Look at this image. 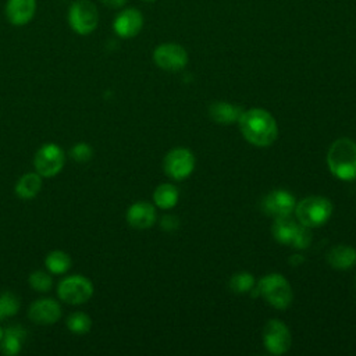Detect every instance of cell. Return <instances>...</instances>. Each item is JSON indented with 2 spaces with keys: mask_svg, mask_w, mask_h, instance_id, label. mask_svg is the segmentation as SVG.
<instances>
[{
  "mask_svg": "<svg viewBox=\"0 0 356 356\" xmlns=\"http://www.w3.org/2000/svg\"><path fill=\"white\" fill-rule=\"evenodd\" d=\"M0 309H1V313L6 317H11V316H15L19 310V299L15 293L13 292H3L0 295Z\"/></svg>",
  "mask_w": 356,
  "mask_h": 356,
  "instance_id": "484cf974",
  "label": "cell"
},
{
  "mask_svg": "<svg viewBox=\"0 0 356 356\" xmlns=\"http://www.w3.org/2000/svg\"><path fill=\"white\" fill-rule=\"evenodd\" d=\"M327 261L335 270H349L356 264V250L346 245H337L327 253Z\"/></svg>",
  "mask_w": 356,
  "mask_h": 356,
  "instance_id": "ac0fdd59",
  "label": "cell"
},
{
  "mask_svg": "<svg viewBox=\"0 0 356 356\" xmlns=\"http://www.w3.org/2000/svg\"><path fill=\"white\" fill-rule=\"evenodd\" d=\"M145 1H156V0H145Z\"/></svg>",
  "mask_w": 356,
  "mask_h": 356,
  "instance_id": "1f68e13d",
  "label": "cell"
},
{
  "mask_svg": "<svg viewBox=\"0 0 356 356\" xmlns=\"http://www.w3.org/2000/svg\"><path fill=\"white\" fill-rule=\"evenodd\" d=\"M332 213L331 202L324 196H309L295 206V214L300 224L312 228L325 224Z\"/></svg>",
  "mask_w": 356,
  "mask_h": 356,
  "instance_id": "5b68a950",
  "label": "cell"
},
{
  "mask_svg": "<svg viewBox=\"0 0 356 356\" xmlns=\"http://www.w3.org/2000/svg\"><path fill=\"white\" fill-rule=\"evenodd\" d=\"M178 218L175 217V216H164L163 218H161V228L163 229H165V231H174V229H177V227H178Z\"/></svg>",
  "mask_w": 356,
  "mask_h": 356,
  "instance_id": "83f0119b",
  "label": "cell"
},
{
  "mask_svg": "<svg viewBox=\"0 0 356 356\" xmlns=\"http://www.w3.org/2000/svg\"><path fill=\"white\" fill-rule=\"evenodd\" d=\"M257 293L275 309H286L293 298L289 282L284 275L277 273L267 274L259 281Z\"/></svg>",
  "mask_w": 356,
  "mask_h": 356,
  "instance_id": "277c9868",
  "label": "cell"
},
{
  "mask_svg": "<svg viewBox=\"0 0 356 356\" xmlns=\"http://www.w3.org/2000/svg\"><path fill=\"white\" fill-rule=\"evenodd\" d=\"M57 295L60 300L68 305H82L92 298L93 284L85 275H70L58 282Z\"/></svg>",
  "mask_w": 356,
  "mask_h": 356,
  "instance_id": "52a82bcc",
  "label": "cell"
},
{
  "mask_svg": "<svg viewBox=\"0 0 356 356\" xmlns=\"http://www.w3.org/2000/svg\"><path fill=\"white\" fill-rule=\"evenodd\" d=\"M271 232L280 243L292 246L295 249H305L312 242L310 228L300 224L299 221L296 222L291 218V216L275 218L271 227Z\"/></svg>",
  "mask_w": 356,
  "mask_h": 356,
  "instance_id": "3957f363",
  "label": "cell"
},
{
  "mask_svg": "<svg viewBox=\"0 0 356 356\" xmlns=\"http://www.w3.org/2000/svg\"><path fill=\"white\" fill-rule=\"evenodd\" d=\"M157 67L165 71H179L188 64V53L178 43H161L153 51Z\"/></svg>",
  "mask_w": 356,
  "mask_h": 356,
  "instance_id": "8fae6325",
  "label": "cell"
},
{
  "mask_svg": "<svg viewBox=\"0 0 356 356\" xmlns=\"http://www.w3.org/2000/svg\"><path fill=\"white\" fill-rule=\"evenodd\" d=\"M179 197L178 189L171 184H161L153 192V200L160 209H171L177 204Z\"/></svg>",
  "mask_w": 356,
  "mask_h": 356,
  "instance_id": "44dd1931",
  "label": "cell"
},
{
  "mask_svg": "<svg viewBox=\"0 0 356 356\" xmlns=\"http://www.w3.org/2000/svg\"><path fill=\"white\" fill-rule=\"evenodd\" d=\"M64 163L65 153L56 143L42 145L33 157L35 170L42 178H51L57 175L63 170Z\"/></svg>",
  "mask_w": 356,
  "mask_h": 356,
  "instance_id": "ba28073f",
  "label": "cell"
},
{
  "mask_svg": "<svg viewBox=\"0 0 356 356\" xmlns=\"http://www.w3.org/2000/svg\"><path fill=\"white\" fill-rule=\"evenodd\" d=\"M92 156H93V149L89 143H85V142L75 143L70 150V157L78 163H86L92 159Z\"/></svg>",
  "mask_w": 356,
  "mask_h": 356,
  "instance_id": "4316f807",
  "label": "cell"
},
{
  "mask_svg": "<svg viewBox=\"0 0 356 356\" xmlns=\"http://www.w3.org/2000/svg\"><path fill=\"white\" fill-rule=\"evenodd\" d=\"M245 139L259 147L270 146L278 135L275 118L264 108H250L242 113L238 120Z\"/></svg>",
  "mask_w": 356,
  "mask_h": 356,
  "instance_id": "6da1fadb",
  "label": "cell"
},
{
  "mask_svg": "<svg viewBox=\"0 0 356 356\" xmlns=\"http://www.w3.org/2000/svg\"><path fill=\"white\" fill-rule=\"evenodd\" d=\"M65 325H67V328H68L71 332L78 334V335H83V334H86V332L90 330V327H92V318H90L86 313L74 312V313H71V314L67 317Z\"/></svg>",
  "mask_w": 356,
  "mask_h": 356,
  "instance_id": "603a6c76",
  "label": "cell"
},
{
  "mask_svg": "<svg viewBox=\"0 0 356 356\" xmlns=\"http://www.w3.org/2000/svg\"><path fill=\"white\" fill-rule=\"evenodd\" d=\"M71 257L63 250H51L44 257V266L51 274H64L71 268Z\"/></svg>",
  "mask_w": 356,
  "mask_h": 356,
  "instance_id": "7402d4cb",
  "label": "cell"
},
{
  "mask_svg": "<svg viewBox=\"0 0 356 356\" xmlns=\"http://www.w3.org/2000/svg\"><path fill=\"white\" fill-rule=\"evenodd\" d=\"M263 343L273 355L285 353L292 343L289 328L281 320H268L263 328Z\"/></svg>",
  "mask_w": 356,
  "mask_h": 356,
  "instance_id": "9c48e42d",
  "label": "cell"
},
{
  "mask_svg": "<svg viewBox=\"0 0 356 356\" xmlns=\"http://www.w3.org/2000/svg\"><path fill=\"white\" fill-rule=\"evenodd\" d=\"M25 337V331L21 327H10L4 330L3 338L0 341V350L6 356H14L21 350V342Z\"/></svg>",
  "mask_w": 356,
  "mask_h": 356,
  "instance_id": "ffe728a7",
  "label": "cell"
},
{
  "mask_svg": "<svg viewBox=\"0 0 356 356\" xmlns=\"http://www.w3.org/2000/svg\"><path fill=\"white\" fill-rule=\"evenodd\" d=\"M28 282L31 285L32 289L38 291V292H49L53 286V278L49 273L42 271V270H36L33 273H31Z\"/></svg>",
  "mask_w": 356,
  "mask_h": 356,
  "instance_id": "cb8c5ba5",
  "label": "cell"
},
{
  "mask_svg": "<svg viewBox=\"0 0 356 356\" xmlns=\"http://www.w3.org/2000/svg\"><path fill=\"white\" fill-rule=\"evenodd\" d=\"M327 164L331 174L342 181L356 178V143L349 138L337 139L328 149Z\"/></svg>",
  "mask_w": 356,
  "mask_h": 356,
  "instance_id": "7a4b0ae2",
  "label": "cell"
},
{
  "mask_svg": "<svg viewBox=\"0 0 356 356\" xmlns=\"http://www.w3.org/2000/svg\"><path fill=\"white\" fill-rule=\"evenodd\" d=\"M43 179L38 172H26L15 184V195L19 199H33L42 189Z\"/></svg>",
  "mask_w": 356,
  "mask_h": 356,
  "instance_id": "d6986e66",
  "label": "cell"
},
{
  "mask_svg": "<svg viewBox=\"0 0 356 356\" xmlns=\"http://www.w3.org/2000/svg\"><path fill=\"white\" fill-rule=\"evenodd\" d=\"M164 171L170 178L184 179L195 170V157L191 150L185 147H175L164 157Z\"/></svg>",
  "mask_w": 356,
  "mask_h": 356,
  "instance_id": "30bf717a",
  "label": "cell"
},
{
  "mask_svg": "<svg viewBox=\"0 0 356 356\" xmlns=\"http://www.w3.org/2000/svg\"><path fill=\"white\" fill-rule=\"evenodd\" d=\"M242 113H243L242 107H239L236 104L225 103V102H216L209 108V114H210L211 120L214 122L222 124V125L236 122L239 120V117L242 115Z\"/></svg>",
  "mask_w": 356,
  "mask_h": 356,
  "instance_id": "e0dca14e",
  "label": "cell"
},
{
  "mask_svg": "<svg viewBox=\"0 0 356 356\" xmlns=\"http://www.w3.org/2000/svg\"><path fill=\"white\" fill-rule=\"evenodd\" d=\"M38 8V0H7L4 6V15L14 26H24L29 24Z\"/></svg>",
  "mask_w": 356,
  "mask_h": 356,
  "instance_id": "9a60e30c",
  "label": "cell"
},
{
  "mask_svg": "<svg viewBox=\"0 0 356 356\" xmlns=\"http://www.w3.org/2000/svg\"><path fill=\"white\" fill-rule=\"evenodd\" d=\"M4 318V316H3V313H1V309H0V320H3Z\"/></svg>",
  "mask_w": 356,
  "mask_h": 356,
  "instance_id": "4dcf8cb0",
  "label": "cell"
},
{
  "mask_svg": "<svg viewBox=\"0 0 356 356\" xmlns=\"http://www.w3.org/2000/svg\"><path fill=\"white\" fill-rule=\"evenodd\" d=\"M263 210L266 214L275 218L291 216L295 210V197L292 193L284 189L271 191L263 199Z\"/></svg>",
  "mask_w": 356,
  "mask_h": 356,
  "instance_id": "5bb4252c",
  "label": "cell"
},
{
  "mask_svg": "<svg viewBox=\"0 0 356 356\" xmlns=\"http://www.w3.org/2000/svg\"><path fill=\"white\" fill-rule=\"evenodd\" d=\"M108 8H121L127 4L128 0H100Z\"/></svg>",
  "mask_w": 356,
  "mask_h": 356,
  "instance_id": "f1b7e54d",
  "label": "cell"
},
{
  "mask_svg": "<svg viewBox=\"0 0 356 356\" xmlns=\"http://www.w3.org/2000/svg\"><path fill=\"white\" fill-rule=\"evenodd\" d=\"M143 28V15L138 8L128 7L120 11L114 21L113 29L122 39H131L136 36Z\"/></svg>",
  "mask_w": 356,
  "mask_h": 356,
  "instance_id": "7c38bea8",
  "label": "cell"
},
{
  "mask_svg": "<svg viewBox=\"0 0 356 356\" xmlns=\"http://www.w3.org/2000/svg\"><path fill=\"white\" fill-rule=\"evenodd\" d=\"M3 334H4V330L0 327V341H1V338H3Z\"/></svg>",
  "mask_w": 356,
  "mask_h": 356,
  "instance_id": "f546056e",
  "label": "cell"
},
{
  "mask_svg": "<svg viewBox=\"0 0 356 356\" xmlns=\"http://www.w3.org/2000/svg\"><path fill=\"white\" fill-rule=\"evenodd\" d=\"M127 221L136 229L149 228L156 222V210L147 202H136L127 210Z\"/></svg>",
  "mask_w": 356,
  "mask_h": 356,
  "instance_id": "2e32d148",
  "label": "cell"
},
{
  "mask_svg": "<svg viewBox=\"0 0 356 356\" xmlns=\"http://www.w3.org/2000/svg\"><path fill=\"white\" fill-rule=\"evenodd\" d=\"M67 19L75 33L86 36L99 25V10L90 0H75L68 8Z\"/></svg>",
  "mask_w": 356,
  "mask_h": 356,
  "instance_id": "8992f818",
  "label": "cell"
},
{
  "mask_svg": "<svg viewBox=\"0 0 356 356\" xmlns=\"http://www.w3.org/2000/svg\"><path fill=\"white\" fill-rule=\"evenodd\" d=\"M254 280L249 273H236L229 280V288L236 293H245L253 289Z\"/></svg>",
  "mask_w": 356,
  "mask_h": 356,
  "instance_id": "d4e9b609",
  "label": "cell"
},
{
  "mask_svg": "<svg viewBox=\"0 0 356 356\" xmlns=\"http://www.w3.org/2000/svg\"><path fill=\"white\" fill-rule=\"evenodd\" d=\"M28 317L39 325H51L60 320L61 306L51 298H40L29 306Z\"/></svg>",
  "mask_w": 356,
  "mask_h": 356,
  "instance_id": "4fadbf2b",
  "label": "cell"
}]
</instances>
